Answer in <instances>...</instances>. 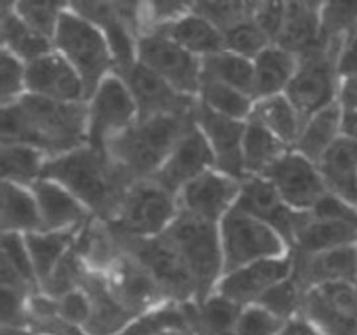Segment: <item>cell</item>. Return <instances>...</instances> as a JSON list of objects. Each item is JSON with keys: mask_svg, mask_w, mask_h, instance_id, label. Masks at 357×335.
I'll return each mask as SVG.
<instances>
[{"mask_svg": "<svg viewBox=\"0 0 357 335\" xmlns=\"http://www.w3.org/2000/svg\"><path fill=\"white\" fill-rule=\"evenodd\" d=\"M1 144H26L49 159L86 145V102H57L25 94L1 107Z\"/></svg>", "mask_w": 357, "mask_h": 335, "instance_id": "1", "label": "cell"}, {"mask_svg": "<svg viewBox=\"0 0 357 335\" xmlns=\"http://www.w3.org/2000/svg\"><path fill=\"white\" fill-rule=\"evenodd\" d=\"M42 179L60 183L92 216L110 222L132 184L106 151L91 145L47 159Z\"/></svg>", "mask_w": 357, "mask_h": 335, "instance_id": "2", "label": "cell"}, {"mask_svg": "<svg viewBox=\"0 0 357 335\" xmlns=\"http://www.w3.org/2000/svg\"><path fill=\"white\" fill-rule=\"evenodd\" d=\"M194 119L188 114L138 119L112 140L106 152L131 183L151 179Z\"/></svg>", "mask_w": 357, "mask_h": 335, "instance_id": "3", "label": "cell"}, {"mask_svg": "<svg viewBox=\"0 0 357 335\" xmlns=\"http://www.w3.org/2000/svg\"><path fill=\"white\" fill-rule=\"evenodd\" d=\"M176 247L197 288V300H204L223 275L219 223L206 222L178 211L163 233Z\"/></svg>", "mask_w": 357, "mask_h": 335, "instance_id": "4", "label": "cell"}, {"mask_svg": "<svg viewBox=\"0 0 357 335\" xmlns=\"http://www.w3.org/2000/svg\"><path fill=\"white\" fill-rule=\"evenodd\" d=\"M57 50L81 77L86 99L113 73V59L103 32L74 10H64L53 38Z\"/></svg>", "mask_w": 357, "mask_h": 335, "instance_id": "5", "label": "cell"}, {"mask_svg": "<svg viewBox=\"0 0 357 335\" xmlns=\"http://www.w3.org/2000/svg\"><path fill=\"white\" fill-rule=\"evenodd\" d=\"M177 215V197L148 179L128 187L116 216L107 223L120 236L145 239L165 233Z\"/></svg>", "mask_w": 357, "mask_h": 335, "instance_id": "6", "label": "cell"}, {"mask_svg": "<svg viewBox=\"0 0 357 335\" xmlns=\"http://www.w3.org/2000/svg\"><path fill=\"white\" fill-rule=\"evenodd\" d=\"M219 234L223 274L259 260L291 253L287 243L272 226L236 208L219 222Z\"/></svg>", "mask_w": 357, "mask_h": 335, "instance_id": "7", "label": "cell"}, {"mask_svg": "<svg viewBox=\"0 0 357 335\" xmlns=\"http://www.w3.org/2000/svg\"><path fill=\"white\" fill-rule=\"evenodd\" d=\"M339 49L340 45L321 46L298 56L297 70L284 95L304 121L336 103L340 80L336 68Z\"/></svg>", "mask_w": 357, "mask_h": 335, "instance_id": "8", "label": "cell"}, {"mask_svg": "<svg viewBox=\"0 0 357 335\" xmlns=\"http://www.w3.org/2000/svg\"><path fill=\"white\" fill-rule=\"evenodd\" d=\"M137 120L138 110L128 87L112 73L86 99V144L106 151L107 144Z\"/></svg>", "mask_w": 357, "mask_h": 335, "instance_id": "9", "label": "cell"}, {"mask_svg": "<svg viewBox=\"0 0 357 335\" xmlns=\"http://www.w3.org/2000/svg\"><path fill=\"white\" fill-rule=\"evenodd\" d=\"M120 237L126 253L134 255L151 272L172 303L185 304L197 300L195 283L178 251L163 233L145 239Z\"/></svg>", "mask_w": 357, "mask_h": 335, "instance_id": "10", "label": "cell"}, {"mask_svg": "<svg viewBox=\"0 0 357 335\" xmlns=\"http://www.w3.org/2000/svg\"><path fill=\"white\" fill-rule=\"evenodd\" d=\"M137 61L180 94L197 98L202 80V59L191 54L174 40L159 32L138 39Z\"/></svg>", "mask_w": 357, "mask_h": 335, "instance_id": "11", "label": "cell"}, {"mask_svg": "<svg viewBox=\"0 0 357 335\" xmlns=\"http://www.w3.org/2000/svg\"><path fill=\"white\" fill-rule=\"evenodd\" d=\"M233 208L272 226L287 243L290 251L298 232L311 216L310 211L287 207L273 184L264 176H247L240 181L238 197Z\"/></svg>", "mask_w": 357, "mask_h": 335, "instance_id": "12", "label": "cell"}, {"mask_svg": "<svg viewBox=\"0 0 357 335\" xmlns=\"http://www.w3.org/2000/svg\"><path fill=\"white\" fill-rule=\"evenodd\" d=\"M301 314L322 335H357V289L354 282L326 283L307 290Z\"/></svg>", "mask_w": 357, "mask_h": 335, "instance_id": "13", "label": "cell"}, {"mask_svg": "<svg viewBox=\"0 0 357 335\" xmlns=\"http://www.w3.org/2000/svg\"><path fill=\"white\" fill-rule=\"evenodd\" d=\"M282 201L297 211H311L328 194L317 163L294 149L283 154L264 174Z\"/></svg>", "mask_w": 357, "mask_h": 335, "instance_id": "14", "label": "cell"}, {"mask_svg": "<svg viewBox=\"0 0 357 335\" xmlns=\"http://www.w3.org/2000/svg\"><path fill=\"white\" fill-rule=\"evenodd\" d=\"M102 275L114 299L134 317L172 303L151 272L128 253Z\"/></svg>", "mask_w": 357, "mask_h": 335, "instance_id": "15", "label": "cell"}, {"mask_svg": "<svg viewBox=\"0 0 357 335\" xmlns=\"http://www.w3.org/2000/svg\"><path fill=\"white\" fill-rule=\"evenodd\" d=\"M240 191V180L216 169H209L185 184L177 194L178 211L194 218L219 223L233 209Z\"/></svg>", "mask_w": 357, "mask_h": 335, "instance_id": "16", "label": "cell"}, {"mask_svg": "<svg viewBox=\"0 0 357 335\" xmlns=\"http://www.w3.org/2000/svg\"><path fill=\"white\" fill-rule=\"evenodd\" d=\"M213 168L215 159L212 149L192 119L181 138L151 180L177 197L185 184Z\"/></svg>", "mask_w": 357, "mask_h": 335, "instance_id": "17", "label": "cell"}, {"mask_svg": "<svg viewBox=\"0 0 357 335\" xmlns=\"http://www.w3.org/2000/svg\"><path fill=\"white\" fill-rule=\"evenodd\" d=\"M119 77L123 78L134 98L138 119L188 114L195 109L197 98L180 94L138 61Z\"/></svg>", "mask_w": 357, "mask_h": 335, "instance_id": "18", "label": "cell"}, {"mask_svg": "<svg viewBox=\"0 0 357 335\" xmlns=\"http://www.w3.org/2000/svg\"><path fill=\"white\" fill-rule=\"evenodd\" d=\"M68 6L103 32L112 53L114 74L121 75L137 63L139 38L121 15L117 1H68Z\"/></svg>", "mask_w": 357, "mask_h": 335, "instance_id": "19", "label": "cell"}, {"mask_svg": "<svg viewBox=\"0 0 357 335\" xmlns=\"http://www.w3.org/2000/svg\"><path fill=\"white\" fill-rule=\"evenodd\" d=\"M194 120L205 135L215 159L216 170L243 180V138L245 123L218 114L197 100Z\"/></svg>", "mask_w": 357, "mask_h": 335, "instance_id": "20", "label": "cell"}, {"mask_svg": "<svg viewBox=\"0 0 357 335\" xmlns=\"http://www.w3.org/2000/svg\"><path fill=\"white\" fill-rule=\"evenodd\" d=\"M291 272V253L283 257L259 260L223 274L215 292L240 307H247L255 304L269 288L290 276Z\"/></svg>", "mask_w": 357, "mask_h": 335, "instance_id": "21", "label": "cell"}, {"mask_svg": "<svg viewBox=\"0 0 357 335\" xmlns=\"http://www.w3.org/2000/svg\"><path fill=\"white\" fill-rule=\"evenodd\" d=\"M26 94L57 102H86L81 77L54 49L26 64Z\"/></svg>", "mask_w": 357, "mask_h": 335, "instance_id": "22", "label": "cell"}, {"mask_svg": "<svg viewBox=\"0 0 357 335\" xmlns=\"http://www.w3.org/2000/svg\"><path fill=\"white\" fill-rule=\"evenodd\" d=\"M293 278L304 292L336 282L357 279V244L336 247L315 254H293Z\"/></svg>", "mask_w": 357, "mask_h": 335, "instance_id": "23", "label": "cell"}, {"mask_svg": "<svg viewBox=\"0 0 357 335\" xmlns=\"http://www.w3.org/2000/svg\"><path fill=\"white\" fill-rule=\"evenodd\" d=\"M31 188L38 202L42 230H74L82 228L92 218L88 208L54 180L40 179Z\"/></svg>", "mask_w": 357, "mask_h": 335, "instance_id": "24", "label": "cell"}, {"mask_svg": "<svg viewBox=\"0 0 357 335\" xmlns=\"http://www.w3.org/2000/svg\"><path fill=\"white\" fill-rule=\"evenodd\" d=\"M322 1H284V15L275 45L298 56L312 52L321 42Z\"/></svg>", "mask_w": 357, "mask_h": 335, "instance_id": "25", "label": "cell"}, {"mask_svg": "<svg viewBox=\"0 0 357 335\" xmlns=\"http://www.w3.org/2000/svg\"><path fill=\"white\" fill-rule=\"evenodd\" d=\"M81 289L86 293L91 304V314L84 327L88 335H117L134 318L110 293L102 274L88 269Z\"/></svg>", "mask_w": 357, "mask_h": 335, "instance_id": "26", "label": "cell"}, {"mask_svg": "<svg viewBox=\"0 0 357 335\" xmlns=\"http://www.w3.org/2000/svg\"><path fill=\"white\" fill-rule=\"evenodd\" d=\"M73 250L89 271L98 274H105L126 253L114 229L95 216L79 229Z\"/></svg>", "mask_w": 357, "mask_h": 335, "instance_id": "27", "label": "cell"}, {"mask_svg": "<svg viewBox=\"0 0 357 335\" xmlns=\"http://www.w3.org/2000/svg\"><path fill=\"white\" fill-rule=\"evenodd\" d=\"M317 166L328 193L357 207V142L340 137Z\"/></svg>", "mask_w": 357, "mask_h": 335, "instance_id": "28", "label": "cell"}, {"mask_svg": "<svg viewBox=\"0 0 357 335\" xmlns=\"http://www.w3.org/2000/svg\"><path fill=\"white\" fill-rule=\"evenodd\" d=\"M351 244H357V216L315 218L311 214L310 221L298 232L291 253L308 255Z\"/></svg>", "mask_w": 357, "mask_h": 335, "instance_id": "29", "label": "cell"}, {"mask_svg": "<svg viewBox=\"0 0 357 335\" xmlns=\"http://www.w3.org/2000/svg\"><path fill=\"white\" fill-rule=\"evenodd\" d=\"M181 306L192 335H234L243 308L216 292L204 300Z\"/></svg>", "mask_w": 357, "mask_h": 335, "instance_id": "30", "label": "cell"}, {"mask_svg": "<svg viewBox=\"0 0 357 335\" xmlns=\"http://www.w3.org/2000/svg\"><path fill=\"white\" fill-rule=\"evenodd\" d=\"M155 32L166 35L199 59L219 53L225 49L223 34L192 8L178 20Z\"/></svg>", "mask_w": 357, "mask_h": 335, "instance_id": "31", "label": "cell"}, {"mask_svg": "<svg viewBox=\"0 0 357 335\" xmlns=\"http://www.w3.org/2000/svg\"><path fill=\"white\" fill-rule=\"evenodd\" d=\"M0 39L1 49L10 52L25 64L52 52L53 42L33 31L14 10V1L0 4Z\"/></svg>", "mask_w": 357, "mask_h": 335, "instance_id": "32", "label": "cell"}, {"mask_svg": "<svg viewBox=\"0 0 357 335\" xmlns=\"http://www.w3.org/2000/svg\"><path fill=\"white\" fill-rule=\"evenodd\" d=\"M254 99L284 94L298 66V57L271 45L254 60Z\"/></svg>", "mask_w": 357, "mask_h": 335, "instance_id": "33", "label": "cell"}, {"mask_svg": "<svg viewBox=\"0 0 357 335\" xmlns=\"http://www.w3.org/2000/svg\"><path fill=\"white\" fill-rule=\"evenodd\" d=\"M1 233L28 234L42 230L38 202L32 188L10 181H1L0 190Z\"/></svg>", "mask_w": 357, "mask_h": 335, "instance_id": "34", "label": "cell"}, {"mask_svg": "<svg viewBox=\"0 0 357 335\" xmlns=\"http://www.w3.org/2000/svg\"><path fill=\"white\" fill-rule=\"evenodd\" d=\"M342 137V109L336 103L308 117L291 149L318 163L325 152Z\"/></svg>", "mask_w": 357, "mask_h": 335, "instance_id": "35", "label": "cell"}, {"mask_svg": "<svg viewBox=\"0 0 357 335\" xmlns=\"http://www.w3.org/2000/svg\"><path fill=\"white\" fill-rule=\"evenodd\" d=\"M248 120L265 127L289 148L294 147L304 124L284 94L255 99Z\"/></svg>", "mask_w": 357, "mask_h": 335, "instance_id": "36", "label": "cell"}, {"mask_svg": "<svg viewBox=\"0 0 357 335\" xmlns=\"http://www.w3.org/2000/svg\"><path fill=\"white\" fill-rule=\"evenodd\" d=\"M289 149L278 137L261 124L247 120L243 138V168L247 176H264Z\"/></svg>", "mask_w": 357, "mask_h": 335, "instance_id": "37", "label": "cell"}, {"mask_svg": "<svg viewBox=\"0 0 357 335\" xmlns=\"http://www.w3.org/2000/svg\"><path fill=\"white\" fill-rule=\"evenodd\" d=\"M47 159L49 158L35 147L18 142L1 144V181H10L31 188L43 177Z\"/></svg>", "mask_w": 357, "mask_h": 335, "instance_id": "38", "label": "cell"}, {"mask_svg": "<svg viewBox=\"0 0 357 335\" xmlns=\"http://www.w3.org/2000/svg\"><path fill=\"white\" fill-rule=\"evenodd\" d=\"M79 229L63 232L38 230L24 234L32 265L39 282V289L40 285L52 274L54 267L60 262V260L71 250Z\"/></svg>", "mask_w": 357, "mask_h": 335, "instance_id": "39", "label": "cell"}, {"mask_svg": "<svg viewBox=\"0 0 357 335\" xmlns=\"http://www.w3.org/2000/svg\"><path fill=\"white\" fill-rule=\"evenodd\" d=\"M202 77L220 81L254 98L252 60L223 49L202 59Z\"/></svg>", "mask_w": 357, "mask_h": 335, "instance_id": "40", "label": "cell"}, {"mask_svg": "<svg viewBox=\"0 0 357 335\" xmlns=\"http://www.w3.org/2000/svg\"><path fill=\"white\" fill-rule=\"evenodd\" d=\"M197 99L212 112L240 121L248 120L255 100L233 87L206 77L201 80Z\"/></svg>", "mask_w": 357, "mask_h": 335, "instance_id": "41", "label": "cell"}, {"mask_svg": "<svg viewBox=\"0 0 357 335\" xmlns=\"http://www.w3.org/2000/svg\"><path fill=\"white\" fill-rule=\"evenodd\" d=\"M183 328H188L183 306L166 303L135 315L117 335H163Z\"/></svg>", "mask_w": 357, "mask_h": 335, "instance_id": "42", "label": "cell"}, {"mask_svg": "<svg viewBox=\"0 0 357 335\" xmlns=\"http://www.w3.org/2000/svg\"><path fill=\"white\" fill-rule=\"evenodd\" d=\"M354 31H357V1H322V45H342L344 38H347Z\"/></svg>", "mask_w": 357, "mask_h": 335, "instance_id": "43", "label": "cell"}, {"mask_svg": "<svg viewBox=\"0 0 357 335\" xmlns=\"http://www.w3.org/2000/svg\"><path fill=\"white\" fill-rule=\"evenodd\" d=\"M304 295L305 292L290 275L269 288L255 304L286 322L301 314Z\"/></svg>", "mask_w": 357, "mask_h": 335, "instance_id": "44", "label": "cell"}, {"mask_svg": "<svg viewBox=\"0 0 357 335\" xmlns=\"http://www.w3.org/2000/svg\"><path fill=\"white\" fill-rule=\"evenodd\" d=\"M257 4L258 1H198L192 3V10L226 34L234 27L251 21Z\"/></svg>", "mask_w": 357, "mask_h": 335, "instance_id": "45", "label": "cell"}, {"mask_svg": "<svg viewBox=\"0 0 357 335\" xmlns=\"http://www.w3.org/2000/svg\"><path fill=\"white\" fill-rule=\"evenodd\" d=\"M67 3L52 1H14V10L18 17L33 31L53 42Z\"/></svg>", "mask_w": 357, "mask_h": 335, "instance_id": "46", "label": "cell"}, {"mask_svg": "<svg viewBox=\"0 0 357 335\" xmlns=\"http://www.w3.org/2000/svg\"><path fill=\"white\" fill-rule=\"evenodd\" d=\"M86 271L88 268L71 247V250L54 267L47 279L40 285L39 292L57 299L71 290L79 289Z\"/></svg>", "mask_w": 357, "mask_h": 335, "instance_id": "47", "label": "cell"}, {"mask_svg": "<svg viewBox=\"0 0 357 335\" xmlns=\"http://www.w3.org/2000/svg\"><path fill=\"white\" fill-rule=\"evenodd\" d=\"M223 38L226 50L250 60H254L262 50L273 45L254 22V20L234 27L233 29L223 34Z\"/></svg>", "mask_w": 357, "mask_h": 335, "instance_id": "48", "label": "cell"}, {"mask_svg": "<svg viewBox=\"0 0 357 335\" xmlns=\"http://www.w3.org/2000/svg\"><path fill=\"white\" fill-rule=\"evenodd\" d=\"M0 77L1 107L15 103L26 94V64L4 49L0 50Z\"/></svg>", "mask_w": 357, "mask_h": 335, "instance_id": "49", "label": "cell"}, {"mask_svg": "<svg viewBox=\"0 0 357 335\" xmlns=\"http://www.w3.org/2000/svg\"><path fill=\"white\" fill-rule=\"evenodd\" d=\"M0 260L11 265L35 290H39V282L32 265V260L26 247L25 236L21 233L6 232L0 236Z\"/></svg>", "mask_w": 357, "mask_h": 335, "instance_id": "50", "label": "cell"}, {"mask_svg": "<svg viewBox=\"0 0 357 335\" xmlns=\"http://www.w3.org/2000/svg\"><path fill=\"white\" fill-rule=\"evenodd\" d=\"M282 325L283 321L258 304H251L241 308L234 335H278Z\"/></svg>", "mask_w": 357, "mask_h": 335, "instance_id": "51", "label": "cell"}, {"mask_svg": "<svg viewBox=\"0 0 357 335\" xmlns=\"http://www.w3.org/2000/svg\"><path fill=\"white\" fill-rule=\"evenodd\" d=\"M0 325L1 328L26 329L29 322L28 299L32 293L0 288Z\"/></svg>", "mask_w": 357, "mask_h": 335, "instance_id": "52", "label": "cell"}, {"mask_svg": "<svg viewBox=\"0 0 357 335\" xmlns=\"http://www.w3.org/2000/svg\"><path fill=\"white\" fill-rule=\"evenodd\" d=\"M57 317L73 325L85 327L91 314V304L86 293L79 288L56 299Z\"/></svg>", "mask_w": 357, "mask_h": 335, "instance_id": "53", "label": "cell"}, {"mask_svg": "<svg viewBox=\"0 0 357 335\" xmlns=\"http://www.w3.org/2000/svg\"><path fill=\"white\" fill-rule=\"evenodd\" d=\"M283 15L284 1H258L252 20L275 45L283 24Z\"/></svg>", "mask_w": 357, "mask_h": 335, "instance_id": "54", "label": "cell"}, {"mask_svg": "<svg viewBox=\"0 0 357 335\" xmlns=\"http://www.w3.org/2000/svg\"><path fill=\"white\" fill-rule=\"evenodd\" d=\"M26 335H88L82 327L66 322L57 315L35 320L28 324Z\"/></svg>", "mask_w": 357, "mask_h": 335, "instance_id": "55", "label": "cell"}, {"mask_svg": "<svg viewBox=\"0 0 357 335\" xmlns=\"http://www.w3.org/2000/svg\"><path fill=\"white\" fill-rule=\"evenodd\" d=\"M336 68L340 78L357 75V31L342 42L336 59Z\"/></svg>", "mask_w": 357, "mask_h": 335, "instance_id": "56", "label": "cell"}, {"mask_svg": "<svg viewBox=\"0 0 357 335\" xmlns=\"http://www.w3.org/2000/svg\"><path fill=\"white\" fill-rule=\"evenodd\" d=\"M336 102L342 110H357V75L339 80Z\"/></svg>", "mask_w": 357, "mask_h": 335, "instance_id": "57", "label": "cell"}, {"mask_svg": "<svg viewBox=\"0 0 357 335\" xmlns=\"http://www.w3.org/2000/svg\"><path fill=\"white\" fill-rule=\"evenodd\" d=\"M278 335H322L319 329L303 314L283 322Z\"/></svg>", "mask_w": 357, "mask_h": 335, "instance_id": "58", "label": "cell"}, {"mask_svg": "<svg viewBox=\"0 0 357 335\" xmlns=\"http://www.w3.org/2000/svg\"><path fill=\"white\" fill-rule=\"evenodd\" d=\"M342 137L357 142V110H342Z\"/></svg>", "mask_w": 357, "mask_h": 335, "instance_id": "59", "label": "cell"}, {"mask_svg": "<svg viewBox=\"0 0 357 335\" xmlns=\"http://www.w3.org/2000/svg\"><path fill=\"white\" fill-rule=\"evenodd\" d=\"M1 335H26V329H14V328H1Z\"/></svg>", "mask_w": 357, "mask_h": 335, "instance_id": "60", "label": "cell"}, {"mask_svg": "<svg viewBox=\"0 0 357 335\" xmlns=\"http://www.w3.org/2000/svg\"><path fill=\"white\" fill-rule=\"evenodd\" d=\"M163 335H192V332L188 329V328H183V329H173V331H169Z\"/></svg>", "mask_w": 357, "mask_h": 335, "instance_id": "61", "label": "cell"}, {"mask_svg": "<svg viewBox=\"0 0 357 335\" xmlns=\"http://www.w3.org/2000/svg\"><path fill=\"white\" fill-rule=\"evenodd\" d=\"M354 286H356V289H357V279L354 281Z\"/></svg>", "mask_w": 357, "mask_h": 335, "instance_id": "62", "label": "cell"}]
</instances>
